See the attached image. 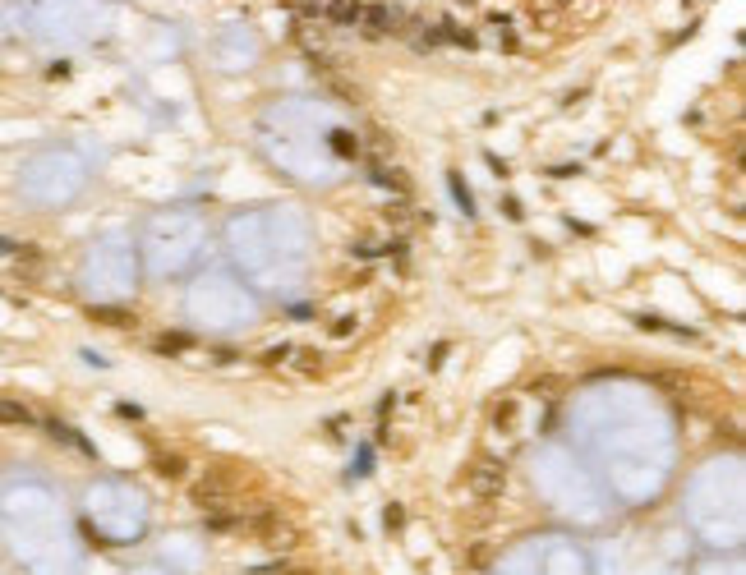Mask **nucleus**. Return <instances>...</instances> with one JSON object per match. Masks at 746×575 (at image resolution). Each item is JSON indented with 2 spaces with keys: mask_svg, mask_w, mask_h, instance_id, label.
I'll use <instances>...</instances> for the list:
<instances>
[{
  "mask_svg": "<svg viewBox=\"0 0 746 575\" xmlns=\"http://www.w3.org/2000/svg\"><path fill=\"white\" fill-rule=\"evenodd\" d=\"M245 529H249V534H258L272 552H290V548L300 543V529L286 520L281 511H258V515H249Z\"/></svg>",
  "mask_w": 746,
  "mask_h": 575,
  "instance_id": "nucleus-1",
  "label": "nucleus"
},
{
  "mask_svg": "<svg viewBox=\"0 0 746 575\" xmlns=\"http://www.w3.org/2000/svg\"><path fill=\"white\" fill-rule=\"evenodd\" d=\"M465 484H470V493H475L479 502H498L502 488H507V470H502L498 460H479L475 470L465 474Z\"/></svg>",
  "mask_w": 746,
  "mask_h": 575,
  "instance_id": "nucleus-2",
  "label": "nucleus"
},
{
  "mask_svg": "<svg viewBox=\"0 0 746 575\" xmlns=\"http://www.w3.org/2000/svg\"><path fill=\"white\" fill-rule=\"evenodd\" d=\"M153 470L162 474V479H184L189 465H184V456H175V451H153Z\"/></svg>",
  "mask_w": 746,
  "mask_h": 575,
  "instance_id": "nucleus-3",
  "label": "nucleus"
},
{
  "mask_svg": "<svg viewBox=\"0 0 746 575\" xmlns=\"http://www.w3.org/2000/svg\"><path fill=\"white\" fill-rule=\"evenodd\" d=\"M447 184H451V198H456V207L465 212V221H475V198H470V189H465V179L451 170L447 175Z\"/></svg>",
  "mask_w": 746,
  "mask_h": 575,
  "instance_id": "nucleus-4",
  "label": "nucleus"
},
{
  "mask_svg": "<svg viewBox=\"0 0 746 575\" xmlns=\"http://www.w3.org/2000/svg\"><path fill=\"white\" fill-rule=\"evenodd\" d=\"M516 419H521V400H498L493 405V428H516Z\"/></svg>",
  "mask_w": 746,
  "mask_h": 575,
  "instance_id": "nucleus-5",
  "label": "nucleus"
},
{
  "mask_svg": "<svg viewBox=\"0 0 746 575\" xmlns=\"http://www.w3.org/2000/svg\"><path fill=\"white\" fill-rule=\"evenodd\" d=\"M0 423H33V414L19 400H0Z\"/></svg>",
  "mask_w": 746,
  "mask_h": 575,
  "instance_id": "nucleus-6",
  "label": "nucleus"
},
{
  "mask_svg": "<svg viewBox=\"0 0 746 575\" xmlns=\"http://www.w3.org/2000/svg\"><path fill=\"white\" fill-rule=\"evenodd\" d=\"M189 345H193L189 332H175V336H162V341H157V350H162V355H180V350H189Z\"/></svg>",
  "mask_w": 746,
  "mask_h": 575,
  "instance_id": "nucleus-7",
  "label": "nucleus"
},
{
  "mask_svg": "<svg viewBox=\"0 0 746 575\" xmlns=\"http://www.w3.org/2000/svg\"><path fill=\"white\" fill-rule=\"evenodd\" d=\"M489 562H493V548H489V543H475V548L465 552V566H475V571H484Z\"/></svg>",
  "mask_w": 746,
  "mask_h": 575,
  "instance_id": "nucleus-8",
  "label": "nucleus"
},
{
  "mask_svg": "<svg viewBox=\"0 0 746 575\" xmlns=\"http://www.w3.org/2000/svg\"><path fill=\"white\" fill-rule=\"evenodd\" d=\"M364 19H369V28H373V33H383V28L392 24V10H383V5H373V10L364 14Z\"/></svg>",
  "mask_w": 746,
  "mask_h": 575,
  "instance_id": "nucleus-9",
  "label": "nucleus"
},
{
  "mask_svg": "<svg viewBox=\"0 0 746 575\" xmlns=\"http://www.w3.org/2000/svg\"><path fill=\"white\" fill-rule=\"evenodd\" d=\"M92 318H97V322H116V327H129V313H120V308H92Z\"/></svg>",
  "mask_w": 746,
  "mask_h": 575,
  "instance_id": "nucleus-10",
  "label": "nucleus"
},
{
  "mask_svg": "<svg viewBox=\"0 0 746 575\" xmlns=\"http://www.w3.org/2000/svg\"><path fill=\"white\" fill-rule=\"evenodd\" d=\"M383 524H387V534L406 529V511H401V506H387V511H383Z\"/></svg>",
  "mask_w": 746,
  "mask_h": 575,
  "instance_id": "nucleus-11",
  "label": "nucleus"
},
{
  "mask_svg": "<svg viewBox=\"0 0 746 575\" xmlns=\"http://www.w3.org/2000/svg\"><path fill=\"white\" fill-rule=\"evenodd\" d=\"M332 143H336V152H341V157H360V143L350 139V134H332Z\"/></svg>",
  "mask_w": 746,
  "mask_h": 575,
  "instance_id": "nucleus-12",
  "label": "nucleus"
},
{
  "mask_svg": "<svg viewBox=\"0 0 746 575\" xmlns=\"http://www.w3.org/2000/svg\"><path fill=\"white\" fill-rule=\"evenodd\" d=\"M350 332H355V318H341V322H336V327H332V336H341V341H346Z\"/></svg>",
  "mask_w": 746,
  "mask_h": 575,
  "instance_id": "nucleus-13",
  "label": "nucleus"
},
{
  "mask_svg": "<svg viewBox=\"0 0 746 575\" xmlns=\"http://www.w3.org/2000/svg\"><path fill=\"white\" fill-rule=\"evenodd\" d=\"M286 355H290V350H286V345H277V350H268V355H263V364H281Z\"/></svg>",
  "mask_w": 746,
  "mask_h": 575,
  "instance_id": "nucleus-14",
  "label": "nucleus"
},
{
  "mask_svg": "<svg viewBox=\"0 0 746 575\" xmlns=\"http://www.w3.org/2000/svg\"><path fill=\"white\" fill-rule=\"evenodd\" d=\"M10 249H14V244H10V240H0V254H10Z\"/></svg>",
  "mask_w": 746,
  "mask_h": 575,
  "instance_id": "nucleus-15",
  "label": "nucleus"
}]
</instances>
